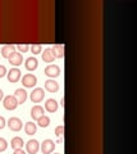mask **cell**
<instances>
[{
    "label": "cell",
    "mask_w": 137,
    "mask_h": 154,
    "mask_svg": "<svg viewBox=\"0 0 137 154\" xmlns=\"http://www.w3.org/2000/svg\"><path fill=\"white\" fill-rule=\"evenodd\" d=\"M3 105L7 110H14L19 104H18V100L16 99L14 95H7L3 100Z\"/></svg>",
    "instance_id": "cell-1"
},
{
    "label": "cell",
    "mask_w": 137,
    "mask_h": 154,
    "mask_svg": "<svg viewBox=\"0 0 137 154\" xmlns=\"http://www.w3.org/2000/svg\"><path fill=\"white\" fill-rule=\"evenodd\" d=\"M37 84V77L32 73H27L22 77V85L25 88H34Z\"/></svg>",
    "instance_id": "cell-2"
},
{
    "label": "cell",
    "mask_w": 137,
    "mask_h": 154,
    "mask_svg": "<svg viewBox=\"0 0 137 154\" xmlns=\"http://www.w3.org/2000/svg\"><path fill=\"white\" fill-rule=\"evenodd\" d=\"M44 96H45V91L44 89H41V88H36L34 91L31 93V100H32V103H40L44 100Z\"/></svg>",
    "instance_id": "cell-3"
},
{
    "label": "cell",
    "mask_w": 137,
    "mask_h": 154,
    "mask_svg": "<svg viewBox=\"0 0 137 154\" xmlns=\"http://www.w3.org/2000/svg\"><path fill=\"white\" fill-rule=\"evenodd\" d=\"M7 125L9 126V128L12 130V131H16V132H18L19 130L22 128V121L19 118H17V117H10L9 118V121L7 122Z\"/></svg>",
    "instance_id": "cell-4"
},
{
    "label": "cell",
    "mask_w": 137,
    "mask_h": 154,
    "mask_svg": "<svg viewBox=\"0 0 137 154\" xmlns=\"http://www.w3.org/2000/svg\"><path fill=\"white\" fill-rule=\"evenodd\" d=\"M26 149H27L28 154H36L37 152H39V149H40V144H39V141H37L36 139H31V140L27 141Z\"/></svg>",
    "instance_id": "cell-5"
},
{
    "label": "cell",
    "mask_w": 137,
    "mask_h": 154,
    "mask_svg": "<svg viewBox=\"0 0 137 154\" xmlns=\"http://www.w3.org/2000/svg\"><path fill=\"white\" fill-rule=\"evenodd\" d=\"M54 149H55V143L53 140H50V139H46L41 144V152L44 154H51Z\"/></svg>",
    "instance_id": "cell-6"
},
{
    "label": "cell",
    "mask_w": 137,
    "mask_h": 154,
    "mask_svg": "<svg viewBox=\"0 0 137 154\" xmlns=\"http://www.w3.org/2000/svg\"><path fill=\"white\" fill-rule=\"evenodd\" d=\"M8 60H9V63H10L12 66H16V67H18V66H21V64L23 63V57H22L21 53L14 51V53H12V54L9 55Z\"/></svg>",
    "instance_id": "cell-7"
},
{
    "label": "cell",
    "mask_w": 137,
    "mask_h": 154,
    "mask_svg": "<svg viewBox=\"0 0 137 154\" xmlns=\"http://www.w3.org/2000/svg\"><path fill=\"white\" fill-rule=\"evenodd\" d=\"M45 75L46 76H49L51 77V79H55V77H58L60 75V68L58 66H54V64H51V66H48L45 68Z\"/></svg>",
    "instance_id": "cell-8"
},
{
    "label": "cell",
    "mask_w": 137,
    "mask_h": 154,
    "mask_svg": "<svg viewBox=\"0 0 137 154\" xmlns=\"http://www.w3.org/2000/svg\"><path fill=\"white\" fill-rule=\"evenodd\" d=\"M21 79V71L18 69V68H12L10 71L8 72V80H9V82H12V84H16Z\"/></svg>",
    "instance_id": "cell-9"
},
{
    "label": "cell",
    "mask_w": 137,
    "mask_h": 154,
    "mask_svg": "<svg viewBox=\"0 0 137 154\" xmlns=\"http://www.w3.org/2000/svg\"><path fill=\"white\" fill-rule=\"evenodd\" d=\"M25 67H26V69L27 71H35L37 67H39V62H37V59L35 57H30V58H27L26 62H25Z\"/></svg>",
    "instance_id": "cell-10"
},
{
    "label": "cell",
    "mask_w": 137,
    "mask_h": 154,
    "mask_svg": "<svg viewBox=\"0 0 137 154\" xmlns=\"http://www.w3.org/2000/svg\"><path fill=\"white\" fill-rule=\"evenodd\" d=\"M14 96L18 100V104H23L27 100V91L25 89H17L16 93H14Z\"/></svg>",
    "instance_id": "cell-11"
},
{
    "label": "cell",
    "mask_w": 137,
    "mask_h": 154,
    "mask_svg": "<svg viewBox=\"0 0 137 154\" xmlns=\"http://www.w3.org/2000/svg\"><path fill=\"white\" fill-rule=\"evenodd\" d=\"M45 109L50 113H54L58 110V102L55 99H48L45 102Z\"/></svg>",
    "instance_id": "cell-12"
},
{
    "label": "cell",
    "mask_w": 137,
    "mask_h": 154,
    "mask_svg": "<svg viewBox=\"0 0 137 154\" xmlns=\"http://www.w3.org/2000/svg\"><path fill=\"white\" fill-rule=\"evenodd\" d=\"M44 116V108L41 107V105H35V107L31 108V117L34 119H39L40 117Z\"/></svg>",
    "instance_id": "cell-13"
},
{
    "label": "cell",
    "mask_w": 137,
    "mask_h": 154,
    "mask_svg": "<svg viewBox=\"0 0 137 154\" xmlns=\"http://www.w3.org/2000/svg\"><path fill=\"white\" fill-rule=\"evenodd\" d=\"M45 90H48L49 93H56L59 90L58 82H55L54 80H46L45 81Z\"/></svg>",
    "instance_id": "cell-14"
},
{
    "label": "cell",
    "mask_w": 137,
    "mask_h": 154,
    "mask_svg": "<svg viewBox=\"0 0 137 154\" xmlns=\"http://www.w3.org/2000/svg\"><path fill=\"white\" fill-rule=\"evenodd\" d=\"M51 54L54 58H63L64 57V46L63 45H54L51 48Z\"/></svg>",
    "instance_id": "cell-15"
},
{
    "label": "cell",
    "mask_w": 137,
    "mask_h": 154,
    "mask_svg": "<svg viewBox=\"0 0 137 154\" xmlns=\"http://www.w3.org/2000/svg\"><path fill=\"white\" fill-rule=\"evenodd\" d=\"M10 145H12V148H13V150H17V149H22L23 145H25V143H23V139H22V137L16 136V137L12 139Z\"/></svg>",
    "instance_id": "cell-16"
},
{
    "label": "cell",
    "mask_w": 137,
    "mask_h": 154,
    "mask_svg": "<svg viewBox=\"0 0 137 154\" xmlns=\"http://www.w3.org/2000/svg\"><path fill=\"white\" fill-rule=\"evenodd\" d=\"M36 131H37V126L34 122H27L25 125V132L27 135H35Z\"/></svg>",
    "instance_id": "cell-17"
},
{
    "label": "cell",
    "mask_w": 137,
    "mask_h": 154,
    "mask_svg": "<svg viewBox=\"0 0 137 154\" xmlns=\"http://www.w3.org/2000/svg\"><path fill=\"white\" fill-rule=\"evenodd\" d=\"M55 58L51 54V50L50 49H45V51H42V60L46 62V63H51L54 62Z\"/></svg>",
    "instance_id": "cell-18"
},
{
    "label": "cell",
    "mask_w": 137,
    "mask_h": 154,
    "mask_svg": "<svg viewBox=\"0 0 137 154\" xmlns=\"http://www.w3.org/2000/svg\"><path fill=\"white\" fill-rule=\"evenodd\" d=\"M12 53H14V45H5L1 48V55L4 58H9Z\"/></svg>",
    "instance_id": "cell-19"
},
{
    "label": "cell",
    "mask_w": 137,
    "mask_h": 154,
    "mask_svg": "<svg viewBox=\"0 0 137 154\" xmlns=\"http://www.w3.org/2000/svg\"><path fill=\"white\" fill-rule=\"evenodd\" d=\"M37 123H39V126L40 127H48L49 125H50V118L48 117V116H42V117H40L39 119H37Z\"/></svg>",
    "instance_id": "cell-20"
},
{
    "label": "cell",
    "mask_w": 137,
    "mask_h": 154,
    "mask_svg": "<svg viewBox=\"0 0 137 154\" xmlns=\"http://www.w3.org/2000/svg\"><path fill=\"white\" fill-rule=\"evenodd\" d=\"M31 51L34 53V54L36 55V54H40V53L42 51V45H40V44H34L31 46Z\"/></svg>",
    "instance_id": "cell-21"
},
{
    "label": "cell",
    "mask_w": 137,
    "mask_h": 154,
    "mask_svg": "<svg viewBox=\"0 0 137 154\" xmlns=\"http://www.w3.org/2000/svg\"><path fill=\"white\" fill-rule=\"evenodd\" d=\"M7 148H8L7 140H5V139H3V137H0V152H4Z\"/></svg>",
    "instance_id": "cell-22"
},
{
    "label": "cell",
    "mask_w": 137,
    "mask_h": 154,
    "mask_svg": "<svg viewBox=\"0 0 137 154\" xmlns=\"http://www.w3.org/2000/svg\"><path fill=\"white\" fill-rule=\"evenodd\" d=\"M17 49L19 51H22V53H26V51H28V49H30V46H28L27 44H18Z\"/></svg>",
    "instance_id": "cell-23"
},
{
    "label": "cell",
    "mask_w": 137,
    "mask_h": 154,
    "mask_svg": "<svg viewBox=\"0 0 137 154\" xmlns=\"http://www.w3.org/2000/svg\"><path fill=\"white\" fill-rule=\"evenodd\" d=\"M63 131H64V127L63 126H58V127H56L55 128V135H56V136H59V137H62V135H63Z\"/></svg>",
    "instance_id": "cell-24"
},
{
    "label": "cell",
    "mask_w": 137,
    "mask_h": 154,
    "mask_svg": "<svg viewBox=\"0 0 137 154\" xmlns=\"http://www.w3.org/2000/svg\"><path fill=\"white\" fill-rule=\"evenodd\" d=\"M7 68H5V66H0V79H1V77H4L7 75Z\"/></svg>",
    "instance_id": "cell-25"
},
{
    "label": "cell",
    "mask_w": 137,
    "mask_h": 154,
    "mask_svg": "<svg viewBox=\"0 0 137 154\" xmlns=\"http://www.w3.org/2000/svg\"><path fill=\"white\" fill-rule=\"evenodd\" d=\"M5 125H7V121H5V118H4V117H1V116H0V130L5 127Z\"/></svg>",
    "instance_id": "cell-26"
},
{
    "label": "cell",
    "mask_w": 137,
    "mask_h": 154,
    "mask_svg": "<svg viewBox=\"0 0 137 154\" xmlns=\"http://www.w3.org/2000/svg\"><path fill=\"white\" fill-rule=\"evenodd\" d=\"M13 154H26L25 150H22V149H17V150H14Z\"/></svg>",
    "instance_id": "cell-27"
},
{
    "label": "cell",
    "mask_w": 137,
    "mask_h": 154,
    "mask_svg": "<svg viewBox=\"0 0 137 154\" xmlns=\"http://www.w3.org/2000/svg\"><path fill=\"white\" fill-rule=\"evenodd\" d=\"M3 96H4V93H3V90H1V89H0V102H1Z\"/></svg>",
    "instance_id": "cell-28"
},
{
    "label": "cell",
    "mask_w": 137,
    "mask_h": 154,
    "mask_svg": "<svg viewBox=\"0 0 137 154\" xmlns=\"http://www.w3.org/2000/svg\"><path fill=\"white\" fill-rule=\"evenodd\" d=\"M55 154H59V153H55Z\"/></svg>",
    "instance_id": "cell-29"
}]
</instances>
